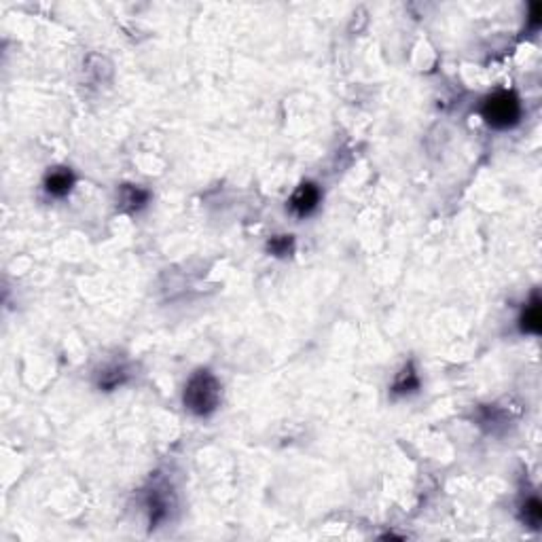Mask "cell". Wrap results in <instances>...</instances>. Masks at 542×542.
Masks as SVG:
<instances>
[{"label":"cell","mask_w":542,"mask_h":542,"mask_svg":"<svg viewBox=\"0 0 542 542\" xmlns=\"http://www.w3.org/2000/svg\"><path fill=\"white\" fill-rule=\"evenodd\" d=\"M184 407L199 418L214 413L221 405V383L210 371H197L184 386Z\"/></svg>","instance_id":"1"},{"label":"cell","mask_w":542,"mask_h":542,"mask_svg":"<svg viewBox=\"0 0 542 542\" xmlns=\"http://www.w3.org/2000/svg\"><path fill=\"white\" fill-rule=\"evenodd\" d=\"M481 115L485 123L493 129H508L515 127L521 119V102L515 91H496L485 98Z\"/></svg>","instance_id":"2"},{"label":"cell","mask_w":542,"mask_h":542,"mask_svg":"<svg viewBox=\"0 0 542 542\" xmlns=\"http://www.w3.org/2000/svg\"><path fill=\"white\" fill-rule=\"evenodd\" d=\"M320 197H322V193H320L318 184H313V182H303L301 186L293 193V197L288 199V208H291V212H293L295 216L305 219V216H309V214L318 208Z\"/></svg>","instance_id":"3"},{"label":"cell","mask_w":542,"mask_h":542,"mask_svg":"<svg viewBox=\"0 0 542 542\" xmlns=\"http://www.w3.org/2000/svg\"><path fill=\"white\" fill-rule=\"evenodd\" d=\"M74 186V174L68 168H56L45 176V191L54 197H64Z\"/></svg>","instance_id":"4"},{"label":"cell","mask_w":542,"mask_h":542,"mask_svg":"<svg viewBox=\"0 0 542 542\" xmlns=\"http://www.w3.org/2000/svg\"><path fill=\"white\" fill-rule=\"evenodd\" d=\"M149 201V191L136 184H123L121 186L119 204L121 210L125 212H138L140 208H144Z\"/></svg>","instance_id":"5"},{"label":"cell","mask_w":542,"mask_h":542,"mask_svg":"<svg viewBox=\"0 0 542 542\" xmlns=\"http://www.w3.org/2000/svg\"><path fill=\"white\" fill-rule=\"evenodd\" d=\"M519 328H521V333H530V335H538L542 331L541 299L536 293L532 295V301L526 305V309L519 318Z\"/></svg>","instance_id":"6"},{"label":"cell","mask_w":542,"mask_h":542,"mask_svg":"<svg viewBox=\"0 0 542 542\" xmlns=\"http://www.w3.org/2000/svg\"><path fill=\"white\" fill-rule=\"evenodd\" d=\"M166 489H153L146 498V508H149V519H151V528H155L159 521H164L168 517V496L164 493Z\"/></svg>","instance_id":"7"},{"label":"cell","mask_w":542,"mask_h":542,"mask_svg":"<svg viewBox=\"0 0 542 542\" xmlns=\"http://www.w3.org/2000/svg\"><path fill=\"white\" fill-rule=\"evenodd\" d=\"M418 388H420V377H418L413 364L409 362V364H405L403 371L396 375V379H394V383H392V392H394V394H411V392H416Z\"/></svg>","instance_id":"8"},{"label":"cell","mask_w":542,"mask_h":542,"mask_svg":"<svg viewBox=\"0 0 542 542\" xmlns=\"http://www.w3.org/2000/svg\"><path fill=\"white\" fill-rule=\"evenodd\" d=\"M521 521L532 528V530H538L542 523V504L541 500L536 496H532L530 500H526V504L521 506Z\"/></svg>","instance_id":"9"},{"label":"cell","mask_w":542,"mask_h":542,"mask_svg":"<svg viewBox=\"0 0 542 542\" xmlns=\"http://www.w3.org/2000/svg\"><path fill=\"white\" fill-rule=\"evenodd\" d=\"M125 368L123 366H109L100 373V379H98V386L102 390H115L119 388L121 383L125 381Z\"/></svg>","instance_id":"10"},{"label":"cell","mask_w":542,"mask_h":542,"mask_svg":"<svg viewBox=\"0 0 542 542\" xmlns=\"http://www.w3.org/2000/svg\"><path fill=\"white\" fill-rule=\"evenodd\" d=\"M293 248H295L293 236H276V238H271V240L267 241V250L273 256H286V254L293 252Z\"/></svg>","instance_id":"11"},{"label":"cell","mask_w":542,"mask_h":542,"mask_svg":"<svg viewBox=\"0 0 542 542\" xmlns=\"http://www.w3.org/2000/svg\"><path fill=\"white\" fill-rule=\"evenodd\" d=\"M530 9H532V13H530V24H532L534 28H538L542 17V6L541 4H532Z\"/></svg>","instance_id":"12"}]
</instances>
